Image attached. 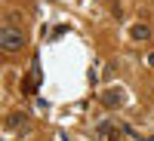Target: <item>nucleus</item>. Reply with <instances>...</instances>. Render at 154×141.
Wrapping results in <instances>:
<instances>
[{
    "instance_id": "f257e3e1",
    "label": "nucleus",
    "mask_w": 154,
    "mask_h": 141,
    "mask_svg": "<svg viewBox=\"0 0 154 141\" xmlns=\"http://www.w3.org/2000/svg\"><path fill=\"white\" fill-rule=\"evenodd\" d=\"M0 46H3V52H19V49H25V34L19 28H12V25H3V31H0Z\"/></svg>"
},
{
    "instance_id": "f03ea898",
    "label": "nucleus",
    "mask_w": 154,
    "mask_h": 141,
    "mask_svg": "<svg viewBox=\"0 0 154 141\" xmlns=\"http://www.w3.org/2000/svg\"><path fill=\"white\" fill-rule=\"evenodd\" d=\"M102 104L105 107H120L123 104V92L120 89H105V92H102Z\"/></svg>"
},
{
    "instance_id": "7ed1b4c3",
    "label": "nucleus",
    "mask_w": 154,
    "mask_h": 141,
    "mask_svg": "<svg viewBox=\"0 0 154 141\" xmlns=\"http://www.w3.org/2000/svg\"><path fill=\"white\" fill-rule=\"evenodd\" d=\"M130 37H133L136 43L151 40V25H133V28H130Z\"/></svg>"
},
{
    "instance_id": "20e7f679",
    "label": "nucleus",
    "mask_w": 154,
    "mask_h": 141,
    "mask_svg": "<svg viewBox=\"0 0 154 141\" xmlns=\"http://www.w3.org/2000/svg\"><path fill=\"white\" fill-rule=\"evenodd\" d=\"M114 129H117V126H114L111 120H105V123H99V129H96V135H99V141H108Z\"/></svg>"
},
{
    "instance_id": "39448f33",
    "label": "nucleus",
    "mask_w": 154,
    "mask_h": 141,
    "mask_svg": "<svg viewBox=\"0 0 154 141\" xmlns=\"http://www.w3.org/2000/svg\"><path fill=\"white\" fill-rule=\"evenodd\" d=\"M25 123H28V117L19 113V117H9V120H6V129H19V126H25Z\"/></svg>"
},
{
    "instance_id": "423d86ee",
    "label": "nucleus",
    "mask_w": 154,
    "mask_h": 141,
    "mask_svg": "<svg viewBox=\"0 0 154 141\" xmlns=\"http://www.w3.org/2000/svg\"><path fill=\"white\" fill-rule=\"evenodd\" d=\"M148 65H151V68H154V52H151V55H148Z\"/></svg>"
}]
</instances>
